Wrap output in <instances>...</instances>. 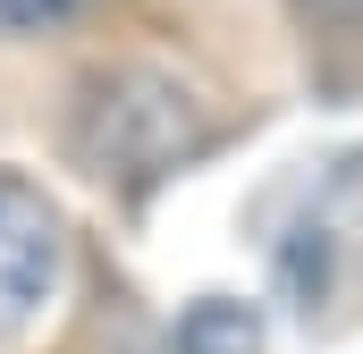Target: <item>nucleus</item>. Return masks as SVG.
Instances as JSON below:
<instances>
[{"instance_id": "7ed1b4c3", "label": "nucleus", "mask_w": 363, "mask_h": 354, "mask_svg": "<svg viewBox=\"0 0 363 354\" xmlns=\"http://www.w3.org/2000/svg\"><path fill=\"white\" fill-rule=\"evenodd\" d=\"M271 329H262V304L245 295H194L178 321H169V354H262Z\"/></svg>"}, {"instance_id": "f03ea898", "label": "nucleus", "mask_w": 363, "mask_h": 354, "mask_svg": "<svg viewBox=\"0 0 363 354\" xmlns=\"http://www.w3.org/2000/svg\"><path fill=\"white\" fill-rule=\"evenodd\" d=\"M68 278V211L26 169H0V346H17Z\"/></svg>"}, {"instance_id": "20e7f679", "label": "nucleus", "mask_w": 363, "mask_h": 354, "mask_svg": "<svg viewBox=\"0 0 363 354\" xmlns=\"http://www.w3.org/2000/svg\"><path fill=\"white\" fill-rule=\"evenodd\" d=\"M93 0H0V42H43L60 25H77Z\"/></svg>"}, {"instance_id": "f257e3e1", "label": "nucleus", "mask_w": 363, "mask_h": 354, "mask_svg": "<svg viewBox=\"0 0 363 354\" xmlns=\"http://www.w3.org/2000/svg\"><path fill=\"white\" fill-rule=\"evenodd\" d=\"M203 144H211V118L178 76H161V68L93 76V101L77 118V152L93 161V177H161Z\"/></svg>"}]
</instances>
